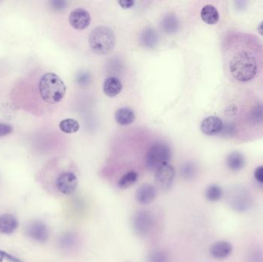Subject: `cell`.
<instances>
[{
  "label": "cell",
  "instance_id": "1",
  "mask_svg": "<svg viewBox=\"0 0 263 262\" xmlns=\"http://www.w3.org/2000/svg\"><path fill=\"white\" fill-rule=\"evenodd\" d=\"M260 56L249 45L239 44L231 53L229 70L234 78L239 82L253 80L260 72Z\"/></svg>",
  "mask_w": 263,
  "mask_h": 262
},
{
  "label": "cell",
  "instance_id": "2",
  "mask_svg": "<svg viewBox=\"0 0 263 262\" xmlns=\"http://www.w3.org/2000/svg\"><path fill=\"white\" fill-rule=\"evenodd\" d=\"M38 89L40 97L48 105H57L65 97L66 87L57 74L46 72L40 77Z\"/></svg>",
  "mask_w": 263,
  "mask_h": 262
},
{
  "label": "cell",
  "instance_id": "3",
  "mask_svg": "<svg viewBox=\"0 0 263 262\" xmlns=\"http://www.w3.org/2000/svg\"><path fill=\"white\" fill-rule=\"evenodd\" d=\"M89 43L93 53L103 56L113 51L117 43V36L111 28L98 26L91 32Z\"/></svg>",
  "mask_w": 263,
  "mask_h": 262
},
{
  "label": "cell",
  "instance_id": "4",
  "mask_svg": "<svg viewBox=\"0 0 263 262\" xmlns=\"http://www.w3.org/2000/svg\"><path fill=\"white\" fill-rule=\"evenodd\" d=\"M58 172L55 173L54 185L60 194L69 196L76 190L79 184V179L76 174L72 170L70 164L65 166L59 167Z\"/></svg>",
  "mask_w": 263,
  "mask_h": 262
},
{
  "label": "cell",
  "instance_id": "5",
  "mask_svg": "<svg viewBox=\"0 0 263 262\" xmlns=\"http://www.w3.org/2000/svg\"><path fill=\"white\" fill-rule=\"evenodd\" d=\"M171 149L166 143L156 142L149 148L145 156V166L149 171H156L171 158Z\"/></svg>",
  "mask_w": 263,
  "mask_h": 262
},
{
  "label": "cell",
  "instance_id": "6",
  "mask_svg": "<svg viewBox=\"0 0 263 262\" xmlns=\"http://www.w3.org/2000/svg\"><path fill=\"white\" fill-rule=\"evenodd\" d=\"M155 225V217L148 210H139L132 218V228L135 235L139 237H147L150 235Z\"/></svg>",
  "mask_w": 263,
  "mask_h": 262
},
{
  "label": "cell",
  "instance_id": "7",
  "mask_svg": "<svg viewBox=\"0 0 263 262\" xmlns=\"http://www.w3.org/2000/svg\"><path fill=\"white\" fill-rule=\"evenodd\" d=\"M176 171L174 167L167 162L158 168L155 172V182L161 190H169L174 182Z\"/></svg>",
  "mask_w": 263,
  "mask_h": 262
},
{
  "label": "cell",
  "instance_id": "8",
  "mask_svg": "<svg viewBox=\"0 0 263 262\" xmlns=\"http://www.w3.org/2000/svg\"><path fill=\"white\" fill-rule=\"evenodd\" d=\"M25 232L29 238L39 243H45L50 236L48 227L40 220L31 221L26 227Z\"/></svg>",
  "mask_w": 263,
  "mask_h": 262
},
{
  "label": "cell",
  "instance_id": "9",
  "mask_svg": "<svg viewBox=\"0 0 263 262\" xmlns=\"http://www.w3.org/2000/svg\"><path fill=\"white\" fill-rule=\"evenodd\" d=\"M68 21L71 26L77 30H83L89 26L91 22V15L86 9L78 8L72 11Z\"/></svg>",
  "mask_w": 263,
  "mask_h": 262
},
{
  "label": "cell",
  "instance_id": "10",
  "mask_svg": "<svg viewBox=\"0 0 263 262\" xmlns=\"http://www.w3.org/2000/svg\"><path fill=\"white\" fill-rule=\"evenodd\" d=\"M223 123L216 116H209L205 118L201 123L200 130L205 135H215L222 132L223 130Z\"/></svg>",
  "mask_w": 263,
  "mask_h": 262
},
{
  "label": "cell",
  "instance_id": "11",
  "mask_svg": "<svg viewBox=\"0 0 263 262\" xmlns=\"http://www.w3.org/2000/svg\"><path fill=\"white\" fill-rule=\"evenodd\" d=\"M156 188L150 184H144L138 188L135 193L137 201L142 205H147L156 198Z\"/></svg>",
  "mask_w": 263,
  "mask_h": 262
},
{
  "label": "cell",
  "instance_id": "12",
  "mask_svg": "<svg viewBox=\"0 0 263 262\" xmlns=\"http://www.w3.org/2000/svg\"><path fill=\"white\" fill-rule=\"evenodd\" d=\"M233 252V246L226 241L215 242L209 249V253L213 259L222 260L229 257Z\"/></svg>",
  "mask_w": 263,
  "mask_h": 262
},
{
  "label": "cell",
  "instance_id": "13",
  "mask_svg": "<svg viewBox=\"0 0 263 262\" xmlns=\"http://www.w3.org/2000/svg\"><path fill=\"white\" fill-rule=\"evenodd\" d=\"M19 226V221L13 214L5 213L0 215V233L10 235Z\"/></svg>",
  "mask_w": 263,
  "mask_h": 262
},
{
  "label": "cell",
  "instance_id": "14",
  "mask_svg": "<svg viewBox=\"0 0 263 262\" xmlns=\"http://www.w3.org/2000/svg\"><path fill=\"white\" fill-rule=\"evenodd\" d=\"M123 90V84L117 77L111 76L106 78L103 83V92L110 97H115Z\"/></svg>",
  "mask_w": 263,
  "mask_h": 262
},
{
  "label": "cell",
  "instance_id": "15",
  "mask_svg": "<svg viewBox=\"0 0 263 262\" xmlns=\"http://www.w3.org/2000/svg\"><path fill=\"white\" fill-rule=\"evenodd\" d=\"M135 119V113L128 107L119 109L115 113V119L120 126H128L133 123Z\"/></svg>",
  "mask_w": 263,
  "mask_h": 262
},
{
  "label": "cell",
  "instance_id": "16",
  "mask_svg": "<svg viewBox=\"0 0 263 262\" xmlns=\"http://www.w3.org/2000/svg\"><path fill=\"white\" fill-rule=\"evenodd\" d=\"M226 165L231 171L239 172L244 168L246 160L241 153L234 152L228 155L226 158Z\"/></svg>",
  "mask_w": 263,
  "mask_h": 262
},
{
  "label": "cell",
  "instance_id": "17",
  "mask_svg": "<svg viewBox=\"0 0 263 262\" xmlns=\"http://www.w3.org/2000/svg\"><path fill=\"white\" fill-rule=\"evenodd\" d=\"M202 21L208 25H215L219 22V13L217 9L212 5H205L201 10Z\"/></svg>",
  "mask_w": 263,
  "mask_h": 262
},
{
  "label": "cell",
  "instance_id": "18",
  "mask_svg": "<svg viewBox=\"0 0 263 262\" xmlns=\"http://www.w3.org/2000/svg\"><path fill=\"white\" fill-rule=\"evenodd\" d=\"M161 26L165 33L172 34L179 29L180 22L174 14H168L162 19Z\"/></svg>",
  "mask_w": 263,
  "mask_h": 262
},
{
  "label": "cell",
  "instance_id": "19",
  "mask_svg": "<svg viewBox=\"0 0 263 262\" xmlns=\"http://www.w3.org/2000/svg\"><path fill=\"white\" fill-rule=\"evenodd\" d=\"M248 120L252 126H263V104L256 105L252 108Z\"/></svg>",
  "mask_w": 263,
  "mask_h": 262
},
{
  "label": "cell",
  "instance_id": "20",
  "mask_svg": "<svg viewBox=\"0 0 263 262\" xmlns=\"http://www.w3.org/2000/svg\"><path fill=\"white\" fill-rule=\"evenodd\" d=\"M58 243L63 250H70L76 245V235L72 232H66L60 237Z\"/></svg>",
  "mask_w": 263,
  "mask_h": 262
},
{
  "label": "cell",
  "instance_id": "21",
  "mask_svg": "<svg viewBox=\"0 0 263 262\" xmlns=\"http://www.w3.org/2000/svg\"><path fill=\"white\" fill-rule=\"evenodd\" d=\"M141 43L147 48H153L157 44L158 35L151 28L145 29L141 35Z\"/></svg>",
  "mask_w": 263,
  "mask_h": 262
},
{
  "label": "cell",
  "instance_id": "22",
  "mask_svg": "<svg viewBox=\"0 0 263 262\" xmlns=\"http://www.w3.org/2000/svg\"><path fill=\"white\" fill-rule=\"evenodd\" d=\"M138 179V175L135 171H130L120 178L117 186L120 189H127L133 186Z\"/></svg>",
  "mask_w": 263,
  "mask_h": 262
},
{
  "label": "cell",
  "instance_id": "23",
  "mask_svg": "<svg viewBox=\"0 0 263 262\" xmlns=\"http://www.w3.org/2000/svg\"><path fill=\"white\" fill-rule=\"evenodd\" d=\"M223 191L218 185H210L205 189V196L208 201L215 202L222 198Z\"/></svg>",
  "mask_w": 263,
  "mask_h": 262
},
{
  "label": "cell",
  "instance_id": "24",
  "mask_svg": "<svg viewBox=\"0 0 263 262\" xmlns=\"http://www.w3.org/2000/svg\"><path fill=\"white\" fill-rule=\"evenodd\" d=\"M59 127L64 133L72 134L79 131V124L75 119H66L60 122Z\"/></svg>",
  "mask_w": 263,
  "mask_h": 262
},
{
  "label": "cell",
  "instance_id": "25",
  "mask_svg": "<svg viewBox=\"0 0 263 262\" xmlns=\"http://www.w3.org/2000/svg\"><path fill=\"white\" fill-rule=\"evenodd\" d=\"M147 262H170V259L166 251L155 249L147 256Z\"/></svg>",
  "mask_w": 263,
  "mask_h": 262
},
{
  "label": "cell",
  "instance_id": "26",
  "mask_svg": "<svg viewBox=\"0 0 263 262\" xmlns=\"http://www.w3.org/2000/svg\"><path fill=\"white\" fill-rule=\"evenodd\" d=\"M182 176L187 180L193 179L196 175V167L192 163H187L183 165L181 169Z\"/></svg>",
  "mask_w": 263,
  "mask_h": 262
},
{
  "label": "cell",
  "instance_id": "27",
  "mask_svg": "<svg viewBox=\"0 0 263 262\" xmlns=\"http://www.w3.org/2000/svg\"><path fill=\"white\" fill-rule=\"evenodd\" d=\"M50 4L52 8L56 11L64 10L67 7V2H66V1L53 0V1H50Z\"/></svg>",
  "mask_w": 263,
  "mask_h": 262
},
{
  "label": "cell",
  "instance_id": "28",
  "mask_svg": "<svg viewBox=\"0 0 263 262\" xmlns=\"http://www.w3.org/2000/svg\"><path fill=\"white\" fill-rule=\"evenodd\" d=\"M12 130L13 129L10 125L0 123V137H4L11 134L12 132Z\"/></svg>",
  "mask_w": 263,
  "mask_h": 262
},
{
  "label": "cell",
  "instance_id": "29",
  "mask_svg": "<svg viewBox=\"0 0 263 262\" xmlns=\"http://www.w3.org/2000/svg\"><path fill=\"white\" fill-rule=\"evenodd\" d=\"M0 258H2L3 259H7L10 262H22L20 259L18 258L15 257V256H12L11 254L8 253V252H5L0 249Z\"/></svg>",
  "mask_w": 263,
  "mask_h": 262
},
{
  "label": "cell",
  "instance_id": "30",
  "mask_svg": "<svg viewBox=\"0 0 263 262\" xmlns=\"http://www.w3.org/2000/svg\"><path fill=\"white\" fill-rule=\"evenodd\" d=\"M254 176L257 182L263 184V165L257 167V169H255Z\"/></svg>",
  "mask_w": 263,
  "mask_h": 262
},
{
  "label": "cell",
  "instance_id": "31",
  "mask_svg": "<svg viewBox=\"0 0 263 262\" xmlns=\"http://www.w3.org/2000/svg\"><path fill=\"white\" fill-rule=\"evenodd\" d=\"M89 79L90 78H89V75L87 72H82L77 76L76 81L80 85H85V84H87L89 82Z\"/></svg>",
  "mask_w": 263,
  "mask_h": 262
},
{
  "label": "cell",
  "instance_id": "32",
  "mask_svg": "<svg viewBox=\"0 0 263 262\" xmlns=\"http://www.w3.org/2000/svg\"><path fill=\"white\" fill-rule=\"evenodd\" d=\"M118 3L121 5L123 9H130L135 5V1L133 0H123V1H119Z\"/></svg>",
  "mask_w": 263,
  "mask_h": 262
},
{
  "label": "cell",
  "instance_id": "33",
  "mask_svg": "<svg viewBox=\"0 0 263 262\" xmlns=\"http://www.w3.org/2000/svg\"><path fill=\"white\" fill-rule=\"evenodd\" d=\"M258 32L260 35L263 36V22H262L258 26Z\"/></svg>",
  "mask_w": 263,
  "mask_h": 262
},
{
  "label": "cell",
  "instance_id": "34",
  "mask_svg": "<svg viewBox=\"0 0 263 262\" xmlns=\"http://www.w3.org/2000/svg\"><path fill=\"white\" fill-rule=\"evenodd\" d=\"M3 260H4L3 259H2V258H0V262H3Z\"/></svg>",
  "mask_w": 263,
  "mask_h": 262
}]
</instances>
